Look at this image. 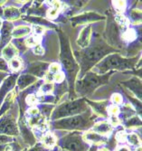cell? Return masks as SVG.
Instances as JSON below:
<instances>
[{
	"mask_svg": "<svg viewBox=\"0 0 142 151\" xmlns=\"http://www.w3.org/2000/svg\"><path fill=\"white\" fill-rule=\"evenodd\" d=\"M119 52L118 48L109 45L102 36L95 35L94 37H92L91 43L87 47L74 52V56L80 67L77 76L78 80L92 71V68L104 57L111 53H118Z\"/></svg>",
	"mask_w": 142,
	"mask_h": 151,
	"instance_id": "obj_1",
	"label": "cell"
},
{
	"mask_svg": "<svg viewBox=\"0 0 142 151\" xmlns=\"http://www.w3.org/2000/svg\"><path fill=\"white\" fill-rule=\"evenodd\" d=\"M59 37L60 42V62L61 67L63 70V72L65 73L66 81L69 91V99L74 100L76 96L74 86L77 80L78 73L80 72V67L74 56V52L71 48V44L68 35L63 33L61 29L56 30Z\"/></svg>",
	"mask_w": 142,
	"mask_h": 151,
	"instance_id": "obj_2",
	"label": "cell"
},
{
	"mask_svg": "<svg viewBox=\"0 0 142 151\" xmlns=\"http://www.w3.org/2000/svg\"><path fill=\"white\" fill-rule=\"evenodd\" d=\"M139 59L140 55L126 58L119 53H111L98 63L92 71L97 74H105L109 72L134 70Z\"/></svg>",
	"mask_w": 142,
	"mask_h": 151,
	"instance_id": "obj_3",
	"label": "cell"
},
{
	"mask_svg": "<svg viewBox=\"0 0 142 151\" xmlns=\"http://www.w3.org/2000/svg\"><path fill=\"white\" fill-rule=\"evenodd\" d=\"M95 116L92 115L91 109L86 112L73 117L64 118L52 121L53 129L68 130V131H84L91 129L95 123Z\"/></svg>",
	"mask_w": 142,
	"mask_h": 151,
	"instance_id": "obj_4",
	"label": "cell"
},
{
	"mask_svg": "<svg viewBox=\"0 0 142 151\" xmlns=\"http://www.w3.org/2000/svg\"><path fill=\"white\" fill-rule=\"evenodd\" d=\"M115 72H109L105 74H97L92 71L88 72L81 79L76 80L74 91L76 95L86 98L101 86L109 83V80Z\"/></svg>",
	"mask_w": 142,
	"mask_h": 151,
	"instance_id": "obj_5",
	"label": "cell"
},
{
	"mask_svg": "<svg viewBox=\"0 0 142 151\" xmlns=\"http://www.w3.org/2000/svg\"><path fill=\"white\" fill-rule=\"evenodd\" d=\"M90 107L85 101V98H79L76 100H70L69 101L63 102L55 106L50 116L52 121L64 118L73 117L86 112Z\"/></svg>",
	"mask_w": 142,
	"mask_h": 151,
	"instance_id": "obj_6",
	"label": "cell"
},
{
	"mask_svg": "<svg viewBox=\"0 0 142 151\" xmlns=\"http://www.w3.org/2000/svg\"><path fill=\"white\" fill-rule=\"evenodd\" d=\"M81 131H72L60 139L56 146L66 151H88L90 145L83 139Z\"/></svg>",
	"mask_w": 142,
	"mask_h": 151,
	"instance_id": "obj_7",
	"label": "cell"
},
{
	"mask_svg": "<svg viewBox=\"0 0 142 151\" xmlns=\"http://www.w3.org/2000/svg\"><path fill=\"white\" fill-rule=\"evenodd\" d=\"M0 135L15 137L19 135L17 118L10 111L0 117Z\"/></svg>",
	"mask_w": 142,
	"mask_h": 151,
	"instance_id": "obj_8",
	"label": "cell"
},
{
	"mask_svg": "<svg viewBox=\"0 0 142 151\" xmlns=\"http://www.w3.org/2000/svg\"><path fill=\"white\" fill-rule=\"evenodd\" d=\"M106 17L102 15H100L96 12H84L81 13L80 15L71 17L69 18V21L71 22L73 27H76L78 25H84V24H89L99 22V21H102L105 20Z\"/></svg>",
	"mask_w": 142,
	"mask_h": 151,
	"instance_id": "obj_9",
	"label": "cell"
},
{
	"mask_svg": "<svg viewBox=\"0 0 142 151\" xmlns=\"http://www.w3.org/2000/svg\"><path fill=\"white\" fill-rule=\"evenodd\" d=\"M17 126L19 129V134L22 135L25 143L30 147L34 146L36 143V139L31 129L27 125L25 118V111L21 107H19V118L17 119Z\"/></svg>",
	"mask_w": 142,
	"mask_h": 151,
	"instance_id": "obj_10",
	"label": "cell"
},
{
	"mask_svg": "<svg viewBox=\"0 0 142 151\" xmlns=\"http://www.w3.org/2000/svg\"><path fill=\"white\" fill-rule=\"evenodd\" d=\"M48 63L45 62H34L28 64L24 70V73L31 74L35 77H36L38 80H45V77L48 72L49 68Z\"/></svg>",
	"mask_w": 142,
	"mask_h": 151,
	"instance_id": "obj_11",
	"label": "cell"
},
{
	"mask_svg": "<svg viewBox=\"0 0 142 151\" xmlns=\"http://www.w3.org/2000/svg\"><path fill=\"white\" fill-rule=\"evenodd\" d=\"M19 73H10L2 82L0 86V107H1L5 98L13 91L17 85V80Z\"/></svg>",
	"mask_w": 142,
	"mask_h": 151,
	"instance_id": "obj_12",
	"label": "cell"
},
{
	"mask_svg": "<svg viewBox=\"0 0 142 151\" xmlns=\"http://www.w3.org/2000/svg\"><path fill=\"white\" fill-rule=\"evenodd\" d=\"M15 28V25L12 22L3 21L1 30H0V57H1L2 50L12 41V32Z\"/></svg>",
	"mask_w": 142,
	"mask_h": 151,
	"instance_id": "obj_13",
	"label": "cell"
},
{
	"mask_svg": "<svg viewBox=\"0 0 142 151\" xmlns=\"http://www.w3.org/2000/svg\"><path fill=\"white\" fill-rule=\"evenodd\" d=\"M120 84L124 87L128 88L130 91L133 92L136 99L141 101V95H142V85H141V80L138 77H132L130 80L121 81Z\"/></svg>",
	"mask_w": 142,
	"mask_h": 151,
	"instance_id": "obj_14",
	"label": "cell"
},
{
	"mask_svg": "<svg viewBox=\"0 0 142 151\" xmlns=\"http://www.w3.org/2000/svg\"><path fill=\"white\" fill-rule=\"evenodd\" d=\"M85 101L92 109V111L95 112L96 115L103 117V118H108L107 114V108L110 105V101H92L88 99L85 98Z\"/></svg>",
	"mask_w": 142,
	"mask_h": 151,
	"instance_id": "obj_15",
	"label": "cell"
},
{
	"mask_svg": "<svg viewBox=\"0 0 142 151\" xmlns=\"http://www.w3.org/2000/svg\"><path fill=\"white\" fill-rule=\"evenodd\" d=\"M39 80L31 75V74H28V73H22L21 74H19L17 80V91H25V89H27L28 87H30L31 85L35 84L36 81H38Z\"/></svg>",
	"mask_w": 142,
	"mask_h": 151,
	"instance_id": "obj_16",
	"label": "cell"
},
{
	"mask_svg": "<svg viewBox=\"0 0 142 151\" xmlns=\"http://www.w3.org/2000/svg\"><path fill=\"white\" fill-rule=\"evenodd\" d=\"M23 20L29 22L31 24H33V25H40L45 27V28H50V29H58V27L56 24H53L52 22L48 21L47 19L44 18V17H30V16H22L21 17Z\"/></svg>",
	"mask_w": 142,
	"mask_h": 151,
	"instance_id": "obj_17",
	"label": "cell"
},
{
	"mask_svg": "<svg viewBox=\"0 0 142 151\" xmlns=\"http://www.w3.org/2000/svg\"><path fill=\"white\" fill-rule=\"evenodd\" d=\"M83 139L86 141L89 145H94V146H98V145H102L104 144L108 141V138L104 136H102L100 134H98L94 131H88L86 133H84L82 135Z\"/></svg>",
	"mask_w": 142,
	"mask_h": 151,
	"instance_id": "obj_18",
	"label": "cell"
},
{
	"mask_svg": "<svg viewBox=\"0 0 142 151\" xmlns=\"http://www.w3.org/2000/svg\"><path fill=\"white\" fill-rule=\"evenodd\" d=\"M92 25H87L85 26L84 28L81 31L78 39H77V45L81 48H85L87 47L92 40Z\"/></svg>",
	"mask_w": 142,
	"mask_h": 151,
	"instance_id": "obj_19",
	"label": "cell"
},
{
	"mask_svg": "<svg viewBox=\"0 0 142 151\" xmlns=\"http://www.w3.org/2000/svg\"><path fill=\"white\" fill-rule=\"evenodd\" d=\"M22 17V14L20 12V9L16 6H6L3 7V16L2 19L4 21L12 22L19 19Z\"/></svg>",
	"mask_w": 142,
	"mask_h": 151,
	"instance_id": "obj_20",
	"label": "cell"
},
{
	"mask_svg": "<svg viewBox=\"0 0 142 151\" xmlns=\"http://www.w3.org/2000/svg\"><path fill=\"white\" fill-rule=\"evenodd\" d=\"M17 91L15 89L5 98L1 107H0V117L4 115L6 112H7L12 108L13 104L15 103V101H17Z\"/></svg>",
	"mask_w": 142,
	"mask_h": 151,
	"instance_id": "obj_21",
	"label": "cell"
},
{
	"mask_svg": "<svg viewBox=\"0 0 142 151\" xmlns=\"http://www.w3.org/2000/svg\"><path fill=\"white\" fill-rule=\"evenodd\" d=\"M139 33L138 30L136 29L135 27H128L125 30L121 31L120 39L126 44H131L138 38Z\"/></svg>",
	"mask_w": 142,
	"mask_h": 151,
	"instance_id": "obj_22",
	"label": "cell"
},
{
	"mask_svg": "<svg viewBox=\"0 0 142 151\" xmlns=\"http://www.w3.org/2000/svg\"><path fill=\"white\" fill-rule=\"evenodd\" d=\"M92 129H93L94 132L104 137L110 134L113 130V127L110 125V123L108 120H102L100 122L94 123V125Z\"/></svg>",
	"mask_w": 142,
	"mask_h": 151,
	"instance_id": "obj_23",
	"label": "cell"
},
{
	"mask_svg": "<svg viewBox=\"0 0 142 151\" xmlns=\"http://www.w3.org/2000/svg\"><path fill=\"white\" fill-rule=\"evenodd\" d=\"M7 64H8L9 71L12 73H19V72H21L22 70H25V68L24 60L19 56H17L15 58L11 59L10 61H8Z\"/></svg>",
	"mask_w": 142,
	"mask_h": 151,
	"instance_id": "obj_24",
	"label": "cell"
},
{
	"mask_svg": "<svg viewBox=\"0 0 142 151\" xmlns=\"http://www.w3.org/2000/svg\"><path fill=\"white\" fill-rule=\"evenodd\" d=\"M32 33V28L28 25H19L15 27L12 32L13 39H24L25 37H28Z\"/></svg>",
	"mask_w": 142,
	"mask_h": 151,
	"instance_id": "obj_25",
	"label": "cell"
},
{
	"mask_svg": "<svg viewBox=\"0 0 142 151\" xmlns=\"http://www.w3.org/2000/svg\"><path fill=\"white\" fill-rule=\"evenodd\" d=\"M17 56H19V52L11 43H9L1 52V57L5 59L6 62L10 61L11 59Z\"/></svg>",
	"mask_w": 142,
	"mask_h": 151,
	"instance_id": "obj_26",
	"label": "cell"
},
{
	"mask_svg": "<svg viewBox=\"0 0 142 151\" xmlns=\"http://www.w3.org/2000/svg\"><path fill=\"white\" fill-rule=\"evenodd\" d=\"M41 143L44 145L46 148L53 149V147H56V143H57V140H56V138L54 137L53 134H52L51 132L47 131V132L44 133V135L42 136V138H41Z\"/></svg>",
	"mask_w": 142,
	"mask_h": 151,
	"instance_id": "obj_27",
	"label": "cell"
},
{
	"mask_svg": "<svg viewBox=\"0 0 142 151\" xmlns=\"http://www.w3.org/2000/svg\"><path fill=\"white\" fill-rule=\"evenodd\" d=\"M54 91V83L53 82H48V81H43V83L40 85L38 91H36V94L41 95H50L53 94Z\"/></svg>",
	"mask_w": 142,
	"mask_h": 151,
	"instance_id": "obj_28",
	"label": "cell"
},
{
	"mask_svg": "<svg viewBox=\"0 0 142 151\" xmlns=\"http://www.w3.org/2000/svg\"><path fill=\"white\" fill-rule=\"evenodd\" d=\"M120 116L119 118L120 119V120L125 121L126 119L134 116L136 114V111L130 104H127V105L123 106L122 109H120Z\"/></svg>",
	"mask_w": 142,
	"mask_h": 151,
	"instance_id": "obj_29",
	"label": "cell"
},
{
	"mask_svg": "<svg viewBox=\"0 0 142 151\" xmlns=\"http://www.w3.org/2000/svg\"><path fill=\"white\" fill-rule=\"evenodd\" d=\"M142 121L140 117L138 115H134L131 118L128 119L124 121V127L127 129H131V128H136V127H141Z\"/></svg>",
	"mask_w": 142,
	"mask_h": 151,
	"instance_id": "obj_30",
	"label": "cell"
},
{
	"mask_svg": "<svg viewBox=\"0 0 142 151\" xmlns=\"http://www.w3.org/2000/svg\"><path fill=\"white\" fill-rule=\"evenodd\" d=\"M43 40V36H36V35H29L28 37L25 38V45L28 48H33L37 45H41Z\"/></svg>",
	"mask_w": 142,
	"mask_h": 151,
	"instance_id": "obj_31",
	"label": "cell"
},
{
	"mask_svg": "<svg viewBox=\"0 0 142 151\" xmlns=\"http://www.w3.org/2000/svg\"><path fill=\"white\" fill-rule=\"evenodd\" d=\"M37 107L40 111V113L44 117H45L46 119H48V118H50L52 111L54 109L55 105L54 104H45L44 103V104H38Z\"/></svg>",
	"mask_w": 142,
	"mask_h": 151,
	"instance_id": "obj_32",
	"label": "cell"
},
{
	"mask_svg": "<svg viewBox=\"0 0 142 151\" xmlns=\"http://www.w3.org/2000/svg\"><path fill=\"white\" fill-rule=\"evenodd\" d=\"M129 18L130 24H140L141 23V11L138 9H131L129 13Z\"/></svg>",
	"mask_w": 142,
	"mask_h": 151,
	"instance_id": "obj_33",
	"label": "cell"
},
{
	"mask_svg": "<svg viewBox=\"0 0 142 151\" xmlns=\"http://www.w3.org/2000/svg\"><path fill=\"white\" fill-rule=\"evenodd\" d=\"M60 13L61 10L57 9V8H54V7H48L46 14H45V17L47 18L48 21H55L57 20L58 17H60Z\"/></svg>",
	"mask_w": 142,
	"mask_h": 151,
	"instance_id": "obj_34",
	"label": "cell"
},
{
	"mask_svg": "<svg viewBox=\"0 0 142 151\" xmlns=\"http://www.w3.org/2000/svg\"><path fill=\"white\" fill-rule=\"evenodd\" d=\"M111 6L117 14H123L128 7V3L127 1H111Z\"/></svg>",
	"mask_w": 142,
	"mask_h": 151,
	"instance_id": "obj_35",
	"label": "cell"
},
{
	"mask_svg": "<svg viewBox=\"0 0 142 151\" xmlns=\"http://www.w3.org/2000/svg\"><path fill=\"white\" fill-rule=\"evenodd\" d=\"M0 151H22V147L19 146L18 143L14 141L6 145H1L0 146Z\"/></svg>",
	"mask_w": 142,
	"mask_h": 151,
	"instance_id": "obj_36",
	"label": "cell"
},
{
	"mask_svg": "<svg viewBox=\"0 0 142 151\" xmlns=\"http://www.w3.org/2000/svg\"><path fill=\"white\" fill-rule=\"evenodd\" d=\"M127 141L130 143V145L133 147H140V139H138V135L134 132L127 134Z\"/></svg>",
	"mask_w": 142,
	"mask_h": 151,
	"instance_id": "obj_37",
	"label": "cell"
},
{
	"mask_svg": "<svg viewBox=\"0 0 142 151\" xmlns=\"http://www.w3.org/2000/svg\"><path fill=\"white\" fill-rule=\"evenodd\" d=\"M110 102H111V104L113 105H116V106H122L124 104V98L122 94L120 93H118V92H115L111 95V98H110Z\"/></svg>",
	"mask_w": 142,
	"mask_h": 151,
	"instance_id": "obj_38",
	"label": "cell"
},
{
	"mask_svg": "<svg viewBox=\"0 0 142 151\" xmlns=\"http://www.w3.org/2000/svg\"><path fill=\"white\" fill-rule=\"evenodd\" d=\"M11 44L18 50L19 52H24L27 50V47L25 45V39H12Z\"/></svg>",
	"mask_w": 142,
	"mask_h": 151,
	"instance_id": "obj_39",
	"label": "cell"
},
{
	"mask_svg": "<svg viewBox=\"0 0 142 151\" xmlns=\"http://www.w3.org/2000/svg\"><path fill=\"white\" fill-rule=\"evenodd\" d=\"M127 98L129 99V101L132 103H130V105L134 108V109L136 111V112L141 114V101H138L136 98H131L130 96L129 95H126Z\"/></svg>",
	"mask_w": 142,
	"mask_h": 151,
	"instance_id": "obj_40",
	"label": "cell"
},
{
	"mask_svg": "<svg viewBox=\"0 0 142 151\" xmlns=\"http://www.w3.org/2000/svg\"><path fill=\"white\" fill-rule=\"evenodd\" d=\"M120 112V107L113 105V104H110L109 107L107 108V114L108 117L110 116H118Z\"/></svg>",
	"mask_w": 142,
	"mask_h": 151,
	"instance_id": "obj_41",
	"label": "cell"
},
{
	"mask_svg": "<svg viewBox=\"0 0 142 151\" xmlns=\"http://www.w3.org/2000/svg\"><path fill=\"white\" fill-rule=\"evenodd\" d=\"M66 80V76L65 73L63 72V70L61 72H59L58 73H56L53 77V82H55L56 84H62Z\"/></svg>",
	"mask_w": 142,
	"mask_h": 151,
	"instance_id": "obj_42",
	"label": "cell"
},
{
	"mask_svg": "<svg viewBox=\"0 0 142 151\" xmlns=\"http://www.w3.org/2000/svg\"><path fill=\"white\" fill-rule=\"evenodd\" d=\"M50 149L46 148L41 142H36L34 146L30 147L29 148L23 149L22 151H49Z\"/></svg>",
	"mask_w": 142,
	"mask_h": 151,
	"instance_id": "obj_43",
	"label": "cell"
},
{
	"mask_svg": "<svg viewBox=\"0 0 142 151\" xmlns=\"http://www.w3.org/2000/svg\"><path fill=\"white\" fill-rule=\"evenodd\" d=\"M45 27L40 26V25H33L32 26L33 35H36V36H43V35L45 33Z\"/></svg>",
	"mask_w": 142,
	"mask_h": 151,
	"instance_id": "obj_44",
	"label": "cell"
},
{
	"mask_svg": "<svg viewBox=\"0 0 142 151\" xmlns=\"http://www.w3.org/2000/svg\"><path fill=\"white\" fill-rule=\"evenodd\" d=\"M127 134L124 130H120L118 131L116 136H115V139L117 140V142L119 143H125L127 141Z\"/></svg>",
	"mask_w": 142,
	"mask_h": 151,
	"instance_id": "obj_45",
	"label": "cell"
},
{
	"mask_svg": "<svg viewBox=\"0 0 142 151\" xmlns=\"http://www.w3.org/2000/svg\"><path fill=\"white\" fill-rule=\"evenodd\" d=\"M87 3L88 1H67L66 4H68L73 8H81L85 5H87Z\"/></svg>",
	"mask_w": 142,
	"mask_h": 151,
	"instance_id": "obj_46",
	"label": "cell"
},
{
	"mask_svg": "<svg viewBox=\"0 0 142 151\" xmlns=\"http://www.w3.org/2000/svg\"><path fill=\"white\" fill-rule=\"evenodd\" d=\"M15 141V139L11 136H6V135H0V146L1 145H6L11 142Z\"/></svg>",
	"mask_w": 142,
	"mask_h": 151,
	"instance_id": "obj_47",
	"label": "cell"
},
{
	"mask_svg": "<svg viewBox=\"0 0 142 151\" xmlns=\"http://www.w3.org/2000/svg\"><path fill=\"white\" fill-rule=\"evenodd\" d=\"M32 51H33L34 54L38 55V56H42V55H44V54H45V48L42 45H35V47L32 48Z\"/></svg>",
	"mask_w": 142,
	"mask_h": 151,
	"instance_id": "obj_48",
	"label": "cell"
},
{
	"mask_svg": "<svg viewBox=\"0 0 142 151\" xmlns=\"http://www.w3.org/2000/svg\"><path fill=\"white\" fill-rule=\"evenodd\" d=\"M109 118V122L110 123V125L112 127H115V126H119L120 125L121 120L119 118V116H110Z\"/></svg>",
	"mask_w": 142,
	"mask_h": 151,
	"instance_id": "obj_49",
	"label": "cell"
},
{
	"mask_svg": "<svg viewBox=\"0 0 142 151\" xmlns=\"http://www.w3.org/2000/svg\"><path fill=\"white\" fill-rule=\"evenodd\" d=\"M0 72H4V73H10L7 62L5 59H3L2 57H0Z\"/></svg>",
	"mask_w": 142,
	"mask_h": 151,
	"instance_id": "obj_50",
	"label": "cell"
},
{
	"mask_svg": "<svg viewBox=\"0 0 142 151\" xmlns=\"http://www.w3.org/2000/svg\"><path fill=\"white\" fill-rule=\"evenodd\" d=\"M9 75V73H4V72H0V86H1V84H2V82H3V81Z\"/></svg>",
	"mask_w": 142,
	"mask_h": 151,
	"instance_id": "obj_51",
	"label": "cell"
},
{
	"mask_svg": "<svg viewBox=\"0 0 142 151\" xmlns=\"http://www.w3.org/2000/svg\"><path fill=\"white\" fill-rule=\"evenodd\" d=\"M116 151H131V150L130 149L129 147H127V146H120V147H117Z\"/></svg>",
	"mask_w": 142,
	"mask_h": 151,
	"instance_id": "obj_52",
	"label": "cell"
},
{
	"mask_svg": "<svg viewBox=\"0 0 142 151\" xmlns=\"http://www.w3.org/2000/svg\"><path fill=\"white\" fill-rule=\"evenodd\" d=\"M2 16H3V7L1 6L0 7V30H1V26H2V23H3Z\"/></svg>",
	"mask_w": 142,
	"mask_h": 151,
	"instance_id": "obj_53",
	"label": "cell"
},
{
	"mask_svg": "<svg viewBox=\"0 0 142 151\" xmlns=\"http://www.w3.org/2000/svg\"><path fill=\"white\" fill-rule=\"evenodd\" d=\"M97 149H98V146L92 145V146L90 147V148H89L88 151H97Z\"/></svg>",
	"mask_w": 142,
	"mask_h": 151,
	"instance_id": "obj_54",
	"label": "cell"
},
{
	"mask_svg": "<svg viewBox=\"0 0 142 151\" xmlns=\"http://www.w3.org/2000/svg\"><path fill=\"white\" fill-rule=\"evenodd\" d=\"M49 151H61V148H60L59 147H57V146H56L55 147H53V149H50Z\"/></svg>",
	"mask_w": 142,
	"mask_h": 151,
	"instance_id": "obj_55",
	"label": "cell"
},
{
	"mask_svg": "<svg viewBox=\"0 0 142 151\" xmlns=\"http://www.w3.org/2000/svg\"><path fill=\"white\" fill-rule=\"evenodd\" d=\"M97 151H110L107 147H102V148H98Z\"/></svg>",
	"mask_w": 142,
	"mask_h": 151,
	"instance_id": "obj_56",
	"label": "cell"
},
{
	"mask_svg": "<svg viewBox=\"0 0 142 151\" xmlns=\"http://www.w3.org/2000/svg\"><path fill=\"white\" fill-rule=\"evenodd\" d=\"M61 151H66V150H64V149H61Z\"/></svg>",
	"mask_w": 142,
	"mask_h": 151,
	"instance_id": "obj_57",
	"label": "cell"
}]
</instances>
